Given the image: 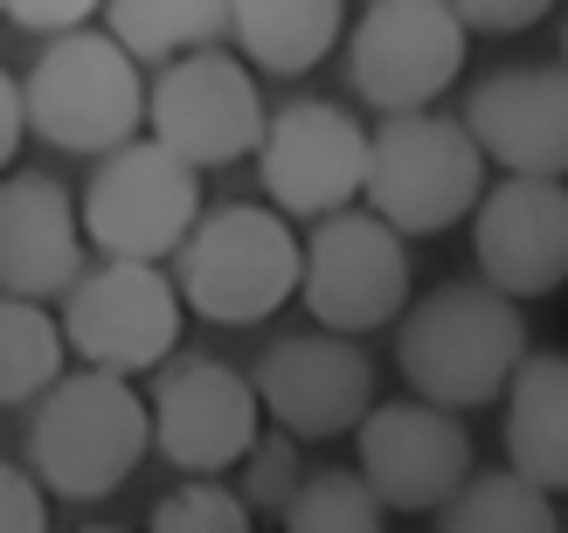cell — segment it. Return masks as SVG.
<instances>
[{"instance_id":"cell-1","label":"cell","mask_w":568,"mask_h":533,"mask_svg":"<svg viewBox=\"0 0 568 533\" xmlns=\"http://www.w3.org/2000/svg\"><path fill=\"white\" fill-rule=\"evenodd\" d=\"M527 353V312L506 291L465 285V277L409 298V312L395 319V368H403L409 396L450 416L499 402Z\"/></svg>"},{"instance_id":"cell-2","label":"cell","mask_w":568,"mask_h":533,"mask_svg":"<svg viewBox=\"0 0 568 533\" xmlns=\"http://www.w3.org/2000/svg\"><path fill=\"white\" fill-rule=\"evenodd\" d=\"M28 409H36L28 416V471L49 499H70V506L111 499L153 451L146 396L125 375L70 368Z\"/></svg>"},{"instance_id":"cell-3","label":"cell","mask_w":568,"mask_h":533,"mask_svg":"<svg viewBox=\"0 0 568 533\" xmlns=\"http://www.w3.org/2000/svg\"><path fill=\"white\" fill-rule=\"evenodd\" d=\"M21 104H28V132L49 139L55 153L104 160L146 132V76L104 28L49 35L21 76Z\"/></svg>"},{"instance_id":"cell-4","label":"cell","mask_w":568,"mask_h":533,"mask_svg":"<svg viewBox=\"0 0 568 533\" xmlns=\"http://www.w3.org/2000/svg\"><path fill=\"white\" fill-rule=\"evenodd\" d=\"M174 291L209 326H257L298 291V236L271 202H222L174 249Z\"/></svg>"},{"instance_id":"cell-5","label":"cell","mask_w":568,"mask_h":533,"mask_svg":"<svg viewBox=\"0 0 568 533\" xmlns=\"http://www.w3.org/2000/svg\"><path fill=\"white\" fill-rule=\"evenodd\" d=\"M486 194V153L471 146L465 119L450 111H395L367 132V215H382L395 236H437L465 222Z\"/></svg>"},{"instance_id":"cell-6","label":"cell","mask_w":568,"mask_h":533,"mask_svg":"<svg viewBox=\"0 0 568 533\" xmlns=\"http://www.w3.org/2000/svg\"><path fill=\"white\" fill-rule=\"evenodd\" d=\"M181 319L187 305L174 291V277L160 264H125V257L83 264V277L55 298V326H63L70 360L125 381L153 375L160 360L181 353Z\"/></svg>"},{"instance_id":"cell-7","label":"cell","mask_w":568,"mask_h":533,"mask_svg":"<svg viewBox=\"0 0 568 533\" xmlns=\"http://www.w3.org/2000/svg\"><path fill=\"white\" fill-rule=\"evenodd\" d=\"M77 222L98 257L160 264L202 222V174L187 160H174L160 139H132V146L104 153L91 166V181L77 194Z\"/></svg>"},{"instance_id":"cell-8","label":"cell","mask_w":568,"mask_h":533,"mask_svg":"<svg viewBox=\"0 0 568 533\" xmlns=\"http://www.w3.org/2000/svg\"><path fill=\"white\" fill-rule=\"evenodd\" d=\"M298 298L320 332L361 340L409 312V243L367 208H339L312 222L298 243Z\"/></svg>"},{"instance_id":"cell-9","label":"cell","mask_w":568,"mask_h":533,"mask_svg":"<svg viewBox=\"0 0 568 533\" xmlns=\"http://www.w3.org/2000/svg\"><path fill=\"white\" fill-rule=\"evenodd\" d=\"M264 125L271 111L257 91V70L230 49H194L146 83V132L174 160H187L194 174L250 160L264 146Z\"/></svg>"},{"instance_id":"cell-10","label":"cell","mask_w":568,"mask_h":533,"mask_svg":"<svg viewBox=\"0 0 568 533\" xmlns=\"http://www.w3.org/2000/svg\"><path fill=\"white\" fill-rule=\"evenodd\" d=\"M465 49L471 28L450 14V0H367L347 28V76L382 119L437 111V98L465 70Z\"/></svg>"},{"instance_id":"cell-11","label":"cell","mask_w":568,"mask_h":533,"mask_svg":"<svg viewBox=\"0 0 568 533\" xmlns=\"http://www.w3.org/2000/svg\"><path fill=\"white\" fill-rule=\"evenodd\" d=\"M146 416H153V451L181 479H222L264 437V402L250 388V375H236L215 353L160 360L146 388Z\"/></svg>"},{"instance_id":"cell-12","label":"cell","mask_w":568,"mask_h":533,"mask_svg":"<svg viewBox=\"0 0 568 533\" xmlns=\"http://www.w3.org/2000/svg\"><path fill=\"white\" fill-rule=\"evenodd\" d=\"M257 181L284 222H326L354 208L367 187V125L326 98L277 104L257 146Z\"/></svg>"},{"instance_id":"cell-13","label":"cell","mask_w":568,"mask_h":533,"mask_svg":"<svg viewBox=\"0 0 568 533\" xmlns=\"http://www.w3.org/2000/svg\"><path fill=\"white\" fill-rule=\"evenodd\" d=\"M361 479L388 513H444L458 485L478 471L471 430L437 402H375L354 430Z\"/></svg>"},{"instance_id":"cell-14","label":"cell","mask_w":568,"mask_h":533,"mask_svg":"<svg viewBox=\"0 0 568 533\" xmlns=\"http://www.w3.org/2000/svg\"><path fill=\"white\" fill-rule=\"evenodd\" d=\"M250 388H257L271 430L298 443H333L354 437L361 416L375 409V360L339 332H284L257 360Z\"/></svg>"},{"instance_id":"cell-15","label":"cell","mask_w":568,"mask_h":533,"mask_svg":"<svg viewBox=\"0 0 568 533\" xmlns=\"http://www.w3.org/2000/svg\"><path fill=\"white\" fill-rule=\"evenodd\" d=\"M471 257L478 285L506 298H548L568 285V181L506 174L471 208Z\"/></svg>"},{"instance_id":"cell-16","label":"cell","mask_w":568,"mask_h":533,"mask_svg":"<svg viewBox=\"0 0 568 533\" xmlns=\"http://www.w3.org/2000/svg\"><path fill=\"white\" fill-rule=\"evenodd\" d=\"M465 132L486 166L534 181H568V70L561 63H514L493 70L465 98Z\"/></svg>"},{"instance_id":"cell-17","label":"cell","mask_w":568,"mask_h":533,"mask_svg":"<svg viewBox=\"0 0 568 533\" xmlns=\"http://www.w3.org/2000/svg\"><path fill=\"white\" fill-rule=\"evenodd\" d=\"M83 222L77 194L55 174H0V291L8 298H63L83 277Z\"/></svg>"},{"instance_id":"cell-18","label":"cell","mask_w":568,"mask_h":533,"mask_svg":"<svg viewBox=\"0 0 568 533\" xmlns=\"http://www.w3.org/2000/svg\"><path fill=\"white\" fill-rule=\"evenodd\" d=\"M506 471L568 492V353H527L506 381Z\"/></svg>"},{"instance_id":"cell-19","label":"cell","mask_w":568,"mask_h":533,"mask_svg":"<svg viewBox=\"0 0 568 533\" xmlns=\"http://www.w3.org/2000/svg\"><path fill=\"white\" fill-rule=\"evenodd\" d=\"M347 35V0H230V42L250 70L305 76Z\"/></svg>"},{"instance_id":"cell-20","label":"cell","mask_w":568,"mask_h":533,"mask_svg":"<svg viewBox=\"0 0 568 533\" xmlns=\"http://www.w3.org/2000/svg\"><path fill=\"white\" fill-rule=\"evenodd\" d=\"M104 35L132 63H181L194 49H222L230 35V0H104Z\"/></svg>"},{"instance_id":"cell-21","label":"cell","mask_w":568,"mask_h":533,"mask_svg":"<svg viewBox=\"0 0 568 533\" xmlns=\"http://www.w3.org/2000/svg\"><path fill=\"white\" fill-rule=\"evenodd\" d=\"M70 375V347L49 305L36 298H8L0 291V409H21L49 396Z\"/></svg>"},{"instance_id":"cell-22","label":"cell","mask_w":568,"mask_h":533,"mask_svg":"<svg viewBox=\"0 0 568 533\" xmlns=\"http://www.w3.org/2000/svg\"><path fill=\"white\" fill-rule=\"evenodd\" d=\"M437 533H561V513L520 471H471L458 499L437 513Z\"/></svg>"},{"instance_id":"cell-23","label":"cell","mask_w":568,"mask_h":533,"mask_svg":"<svg viewBox=\"0 0 568 533\" xmlns=\"http://www.w3.org/2000/svg\"><path fill=\"white\" fill-rule=\"evenodd\" d=\"M284 533H388V506L361 471H305L298 499L284 506Z\"/></svg>"},{"instance_id":"cell-24","label":"cell","mask_w":568,"mask_h":533,"mask_svg":"<svg viewBox=\"0 0 568 533\" xmlns=\"http://www.w3.org/2000/svg\"><path fill=\"white\" fill-rule=\"evenodd\" d=\"M146 533H257V513H250L243 492L222 485V479H181L174 492L153 499Z\"/></svg>"},{"instance_id":"cell-25","label":"cell","mask_w":568,"mask_h":533,"mask_svg":"<svg viewBox=\"0 0 568 533\" xmlns=\"http://www.w3.org/2000/svg\"><path fill=\"white\" fill-rule=\"evenodd\" d=\"M236 471H243V479H236L243 506L284 520V506H292L298 485H305V443H298V437H284V430H264L257 443H250V458H243Z\"/></svg>"},{"instance_id":"cell-26","label":"cell","mask_w":568,"mask_h":533,"mask_svg":"<svg viewBox=\"0 0 568 533\" xmlns=\"http://www.w3.org/2000/svg\"><path fill=\"white\" fill-rule=\"evenodd\" d=\"M0 533H49V492L14 458H0Z\"/></svg>"},{"instance_id":"cell-27","label":"cell","mask_w":568,"mask_h":533,"mask_svg":"<svg viewBox=\"0 0 568 533\" xmlns=\"http://www.w3.org/2000/svg\"><path fill=\"white\" fill-rule=\"evenodd\" d=\"M104 0H0V21L28 28V35H70V28H91V14Z\"/></svg>"},{"instance_id":"cell-28","label":"cell","mask_w":568,"mask_h":533,"mask_svg":"<svg viewBox=\"0 0 568 533\" xmlns=\"http://www.w3.org/2000/svg\"><path fill=\"white\" fill-rule=\"evenodd\" d=\"M548 8L555 0H450V14L478 28V35H520V28L548 21Z\"/></svg>"},{"instance_id":"cell-29","label":"cell","mask_w":568,"mask_h":533,"mask_svg":"<svg viewBox=\"0 0 568 533\" xmlns=\"http://www.w3.org/2000/svg\"><path fill=\"white\" fill-rule=\"evenodd\" d=\"M21 139H28V104H21V76H14V70H0V174H8V166H14Z\"/></svg>"},{"instance_id":"cell-30","label":"cell","mask_w":568,"mask_h":533,"mask_svg":"<svg viewBox=\"0 0 568 533\" xmlns=\"http://www.w3.org/2000/svg\"><path fill=\"white\" fill-rule=\"evenodd\" d=\"M77 533H125V526H77Z\"/></svg>"},{"instance_id":"cell-31","label":"cell","mask_w":568,"mask_h":533,"mask_svg":"<svg viewBox=\"0 0 568 533\" xmlns=\"http://www.w3.org/2000/svg\"><path fill=\"white\" fill-rule=\"evenodd\" d=\"M561 70H568V28H561Z\"/></svg>"},{"instance_id":"cell-32","label":"cell","mask_w":568,"mask_h":533,"mask_svg":"<svg viewBox=\"0 0 568 533\" xmlns=\"http://www.w3.org/2000/svg\"><path fill=\"white\" fill-rule=\"evenodd\" d=\"M561 533H568V520H561Z\"/></svg>"}]
</instances>
